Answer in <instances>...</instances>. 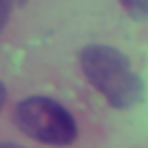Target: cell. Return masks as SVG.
Returning <instances> with one entry per match:
<instances>
[{
  "instance_id": "1",
  "label": "cell",
  "mask_w": 148,
  "mask_h": 148,
  "mask_svg": "<svg viewBox=\"0 0 148 148\" xmlns=\"http://www.w3.org/2000/svg\"><path fill=\"white\" fill-rule=\"evenodd\" d=\"M87 81L105 96L113 109H133L144 100V81L129 57L105 44H89L79 55Z\"/></svg>"
},
{
  "instance_id": "2",
  "label": "cell",
  "mask_w": 148,
  "mask_h": 148,
  "mask_svg": "<svg viewBox=\"0 0 148 148\" xmlns=\"http://www.w3.org/2000/svg\"><path fill=\"white\" fill-rule=\"evenodd\" d=\"M13 122L26 137L48 146H70L79 135L72 113L46 96L20 100L13 111Z\"/></svg>"
},
{
  "instance_id": "3",
  "label": "cell",
  "mask_w": 148,
  "mask_h": 148,
  "mask_svg": "<svg viewBox=\"0 0 148 148\" xmlns=\"http://www.w3.org/2000/svg\"><path fill=\"white\" fill-rule=\"evenodd\" d=\"M120 5L133 20H148V0H120Z\"/></svg>"
},
{
  "instance_id": "4",
  "label": "cell",
  "mask_w": 148,
  "mask_h": 148,
  "mask_svg": "<svg viewBox=\"0 0 148 148\" xmlns=\"http://www.w3.org/2000/svg\"><path fill=\"white\" fill-rule=\"evenodd\" d=\"M11 9H13V2L11 0H0V33L5 31L7 22L11 18Z\"/></svg>"
},
{
  "instance_id": "5",
  "label": "cell",
  "mask_w": 148,
  "mask_h": 148,
  "mask_svg": "<svg viewBox=\"0 0 148 148\" xmlns=\"http://www.w3.org/2000/svg\"><path fill=\"white\" fill-rule=\"evenodd\" d=\"M5 102H7V87H5V83L0 81V111H2Z\"/></svg>"
},
{
  "instance_id": "6",
  "label": "cell",
  "mask_w": 148,
  "mask_h": 148,
  "mask_svg": "<svg viewBox=\"0 0 148 148\" xmlns=\"http://www.w3.org/2000/svg\"><path fill=\"white\" fill-rule=\"evenodd\" d=\"M0 148H24L20 144H11V142H0Z\"/></svg>"
}]
</instances>
